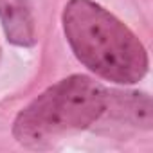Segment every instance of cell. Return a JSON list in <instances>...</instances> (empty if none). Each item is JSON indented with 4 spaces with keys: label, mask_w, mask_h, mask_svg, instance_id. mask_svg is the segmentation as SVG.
Listing matches in <instances>:
<instances>
[{
    "label": "cell",
    "mask_w": 153,
    "mask_h": 153,
    "mask_svg": "<svg viewBox=\"0 0 153 153\" xmlns=\"http://www.w3.org/2000/svg\"><path fill=\"white\" fill-rule=\"evenodd\" d=\"M63 31L76 58L99 78L135 85L148 74L149 59L142 42L92 0H68Z\"/></svg>",
    "instance_id": "1"
},
{
    "label": "cell",
    "mask_w": 153,
    "mask_h": 153,
    "mask_svg": "<svg viewBox=\"0 0 153 153\" xmlns=\"http://www.w3.org/2000/svg\"><path fill=\"white\" fill-rule=\"evenodd\" d=\"M105 108L106 88L88 76L74 74L49 87L16 115L13 135L27 148H47L65 133L94 124Z\"/></svg>",
    "instance_id": "2"
},
{
    "label": "cell",
    "mask_w": 153,
    "mask_h": 153,
    "mask_svg": "<svg viewBox=\"0 0 153 153\" xmlns=\"http://www.w3.org/2000/svg\"><path fill=\"white\" fill-rule=\"evenodd\" d=\"M0 22L7 42L16 47L36 43V25L31 0H0Z\"/></svg>",
    "instance_id": "3"
},
{
    "label": "cell",
    "mask_w": 153,
    "mask_h": 153,
    "mask_svg": "<svg viewBox=\"0 0 153 153\" xmlns=\"http://www.w3.org/2000/svg\"><path fill=\"white\" fill-rule=\"evenodd\" d=\"M105 112H110L119 121H126L144 130H151L153 126L151 97L142 92H108L106 90Z\"/></svg>",
    "instance_id": "4"
},
{
    "label": "cell",
    "mask_w": 153,
    "mask_h": 153,
    "mask_svg": "<svg viewBox=\"0 0 153 153\" xmlns=\"http://www.w3.org/2000/svg\"><path fill=\"white\" fill-rule=\"evenodd\" d=\"M0 56H2V51H0Z\"/></svg>",
    "instance_id": "5"
}]
</instances>
